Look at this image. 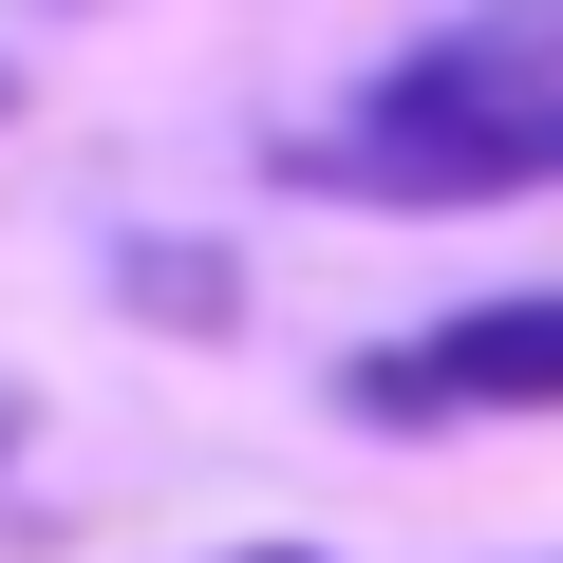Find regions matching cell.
Returning a JSON list of instances; mask_svg holds the SVG:
<instances>
[{
  "label": "cell",
  "mask_w": 563,
  "mask_h": 563,
  "mask_svg": "<svg viewBox=\"0 0 563 563\" xmlns=\"http://www.w3.org/2000/svg\"><path fill=\"white\" fill-rule=\"evenodd\" d=\"M20 432H38V413H20V376H0V470H20Z\"/></svg>",
  "instance_id": "277c9868"
},
{
  "label": "cell",
  "mask_w": 563,
  "mask_h": 563,
  "mask_svg": "<svg viewBox=\"0 0 563 563\" xmlns=\"http://www.w3.org/2000/svg\"><path fill=\"white\" fill-rule=\"evenodd\" d=\"M526 113H563V0H488V20L413 38V57L376 76V132H357V169H432V151H507Z\"/></svg>",
  "instance_id": "6da1fadb"
},
{
  "label": "cell",
  "mask_w": 563,
  "mask_h": 563,
  "mask_svg": "<svg viewBox=\"0 0 563 563\" xmlns=\"http://www.w3.org/2000/svg\"><path fill=\"white\" fill-rule=\"evenodd\" d=\"M225 563H320V544H225Z\"/></svg>",
  "instance_id": "5b68a950"
},
{
  "label": "cell",
  "mask_w": 563,
  "mask_h": 563,
  "mask_svg": "<svg viewBox=\"0 0 563 563\" xmlns=\"http://www.w3.org/2000/svg\"><path fill=\"white\" fill-rule=\"evenodd\" d=\"M339 395H357V413H563V282L470 301V320H432V339L357 357Z\"/></svg>",
  "instance_id": "7a4b0ae2"
},
{
  "label": "cell",
  "mask_w": 563,
  "mask_h": 563,
  "mask_svg": "<svg viewBox=\"0 0 563 563\" xmlns=\"http://www.w3.org/2000/svg\"><path fill=\"white\" fill-rule=\"evenodd\" d=\"M113 301H151L169 339H225L244 320V263L225 244H113Z\"/></svg>",
  "instance_id": "3957f363"
}]
</instances>
